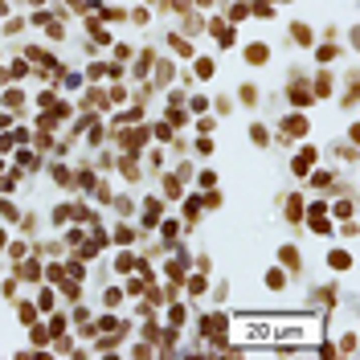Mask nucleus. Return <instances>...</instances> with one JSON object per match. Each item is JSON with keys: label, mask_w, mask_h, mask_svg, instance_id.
<instances>
[{"label": "nucleus", "mask_w": 360, "mask_h": 360, "mask_svg": "<svg viewBox=\"0 0 360 360\" xmlns=\"http://www.w3.org/2000/svg\"><path fill=\"white\" fill-rule=\"evenodd\" d=\"M246 57H250V62H254V66H262V62H266V57H270V49H266V45H250V53H246Z\"/></svg>", "instance_id": "f257e3e1"}, {"label": "nucleus", "mask_w": 360, "mask_h": 360, "mask_svg": "<svg viewBox=\"0 0 360 360\" xmlns=\"http://www.w3.org/2000/svg\"><path fill=\"white\" fill-rule=\"evenodd\" d=\"M291 33H295V41H311V29H307V25H295Z\"/></svg>", "instance_id": "f03ea898"}, {"label": "nucleus", "mask_w": 360, "mask_h": 360, "mask_svg": "<svg viewBox=\"0 0 360 360\" xmlns=\"http://www.w3.org/2000/svg\"><path fill=\"white\" fill-rule=\"evenodd\" d=\"M287 213H291V221H299V213H303V201H291V205H287Z\"/></svg>", "instance_id": "7ed1b4c3"}]
</instances>
